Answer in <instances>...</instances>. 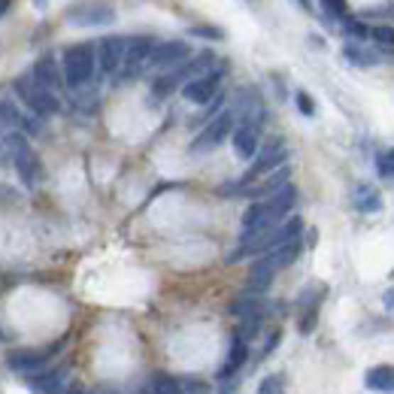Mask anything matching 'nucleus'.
I'll return each instance as SVG.
<instances>
[{"label":"nucleus","mask_w":394,"mask_h":394,"mask_svg":"<svg viewBox=\"0 0 394 394\" xmlns=\"http://www.w3.org/2000/svg\"><path fill=\"white\" fill-rule=\"evenodd\" d=\"M97 55L92 43H76L64 52V82L70 88H82L85 82H92L94 76Z\"/></svg>","instance_id":"obj_1"},{"label":"nucleus","mask_w":394,"mask_h":394,"mask_svg":"<svg viewBox=\"0 0 394 394\" xmlns=\"http://www.w3.org/2000/svg\"><path fill=\"white\" fill-rule=\"evenodd\" d=\"M16 92H18L21 100H25V106L40 119H49V116H55V112L61 109L55 92H49L43 82H37V76H21L16 82Z\"/></svg>","instance_id":"obj_2"},{"label":"nucleus","mask_w":394,"mask_h":394,"mask_svg":"<svg viewBox=\"0 0 394 394\" xmlns=\"http://www.w3.org/2000/svg\"><path fill=\"white\" fill-rule=\"evenodd\" d=\"M6 149H9V155H13V164H16V170L21 176V182L31 188L33 182H37V176H40L37 155H33L31 143L16 131V133H6Z\"/></svg>","instance_id":"obj_3"},{"label":"nucleus","mask_w":394,"mask_h":394,"mask_svg":"<svg viewBox=\"0 0 394 394\" xmlns=\"http://www.w3.org/2000/svg\"><path fill=\"white\" fill-rule=\"evenodd\" d=\"M234 131V112H221L219 119H212L209 125L197 133V140L191 143V152L195 155H204V152H212L216 146H221L228 140V133Z\"/></svg>","instance_id":"obj_4"},{"label":"nucleus","mask_w":394,"mask_h":394,"mask_svg":"<svg viewBox=\"0 0 394 394\" xmlns=\"http://www.w3.org/2000/svg\"><path fill=\"white\" fill-rule=\"evenodd\" d=\"M285 161V143L283 140H270V143H264V149L258 152V158H255V164L249 167V173L243 176V182H255L261 173H270L273 167H279Z\"/></svg>","instance_id":"obj_5"},{"label":"nucleus","mask_w":394,"mask_h":394,"mask_svg":"<svg viewBox=\"0 0 394 394\" xmlns=\"http://www.w3.org/2000/svg\"><path fill=\"white\" fill-rule=\"evenodd\" d=\"M191 55V46L185 40H167L161 46H155L152 58H149V67H158V70H167V67H179L185 64Z\"/></svg>","instance_id":"obj_6"},{"label":"nucleus","mask_w":394,"mask_h":394,"mask_svg":"<svg viewBox=\"0 0 394 394\" xmlns=\"http://www.w3.org/2000/svg\"><path fill=\"white\" fill-rule=\"evenodd\" d=\"M219 82H221V70H212L207 76L188 79L182 85V94L191 104H209V100H216V94H219Z\"/></svg>","instance_id":"obj_7"},{"label":"nucleus","mask_w":394,"mask_h":394,"mask_svg":"<svg viewBox=\"0 0 394 394\" xmlns=\"http://www.w3.org/2000/svg\"><path fill=\"white\" fill-rule=\"evenodd\" d=\"M116 18L109 6H73L70 13H67V21H73V25H82V28H100V25H109V21Z\"/></svg>","instance_id":"obj_8"},{"label":"nucleus","mask_w":394,"mask_h":394,"mask_svg":"<svg viewBox=\"0 0 394 394\" xmlns=\"http://www.w3.org/2000/svg\"><path fill=\"white\" fill-rule=\"evenodd\" d=\"M125 52H128V40L106 37L104 43H100V55H97L100 70H104V73H116L119 67L125 64Z\"/></svg>","instance_id":"obj_9"},{"label":"nucleus","mask_w":394,"mask_h":394,"mask_svg":"<svg viewBox=\"0 0 394 394\" xmlns=\"http://www.w3.org/2000/svg\"><path fill=\"white\" fill-rule=\"evenodd\" d=\"M155 394H207L209 388L197 379H176V376H155L152 379Z\"/></svg>","instance_id":"obj_10"},{"label":"nucleus","mask_w":394,"mask_h":394,"mask_svg":"<svg viewBox=\"0 0 394 394\" xmlns=\"http://www.w3.org/2000/svg\"><path fill=\"white\" fill-rule=\"evenodd\" d=\"M152 52H155V40L152 37H133V40H128V52H125L128 73H137L143 64H149Z\"/></svg>","instance_id":"obj_11"},{"label":"nucleus","mask_w":394,"mask_h":394,"mask_svg":"<svg viewBox=\"0 0 394 394\" xmlns=\"http://www.w3.org/2000/svg\"><path fill=\"white\" fill-rule=\"evenodd\" d=\"M295 200H297L295 185H283V188L273 191V195H270V197L264 200V204H267V212H270V219H273V224H276V221H283L285 212H291Z\"/></svg>","instance_id":"obj_12"},{"label":"nucleus","mask_w":394,"mask_h":394,"mask_svg":"<svg viewBox=\"0 0 394 394\" xmlns=\"http://www.w3.org/2000/svg\"><path fill=\"white\" fill-rule=\"evenodd\" d=\"M234 152L249 161L252 155H258V125L243 121L240 128H234Z\"/></svg>","instance_id":"obj_13"},{"label":"nucleus","mask_w":394,"mask_h":394,"mask_svg":"<svg viewBox=\"0 0 394 394\" xmlns=\"http://www.w3.org/2000/svg\"><path fill=\"white\" fill-rule=\"evenodd\" d=\"M276 264H273V258L264 255L261 261H255L252 267V273H249V291H264L270 283H273V276H276Z\"/></svg>","instance_id":"obj_14"},{"label":"nucleus","mask_w":394,"mask_h":394,"mask_svg":"<svg viewBox=\"0 0 394 394\" xmlns=\"http://www.w3.org/2000/svg\"><path fill=\"white\" fill-rule=\"evenodd\" d=\"M33 76H37V82H43L49 92L61 88V82H64V76L58 73V64H55V58H49V55L33 64Z\"/></svg>","instance_id":"obj_15"},{"label":"nucleus","mask_w":394,"mask_h":394,"mask_svg":"<svg viewBox=\"0 0 394 394\" xmlns=\"http://www.w3.org/2000/svg\"><path fill=\"white\" fill-rule=\"evenodd\" d=\"M364 382H367L370 391L388 394V391H394V367H391V364H379V367H373V370H367Z\"/></svg>","instance_id":"obj_16"},{"label":"nucleus","mask_w":394,"mask_h":394,"mask_svg":"<svg viewBox=\"0 0 394 394\" xmlns=\"http://www.w3.org/2000/svg\"><path fill=\"white\" fill-rule=\"evenodd\" d=\"M246 358H249V346H246V340L243 336H234V343H231V355H228V364L221 367V379H228V376H234L236 370H240L243 364H246Z\"/></svg>","instance_id":"obj_17"},{"label":"nucleus","mask_w":394,"mask_h":394,"mask_svg":"<svg viewBox=\"0 0 394 394\" xmlns=\"http://www.w3.org/2000/svg\"><path fill=\"white\" fill-rule=\"evenodd\" d=\"M25 128V116L18 112L16 104H9V100H0V131L4 133H16Z\"/></svg>","instance_id":"obj_18"},{"label":"nucleus","mask_w":394,"mask_h":394,"mask_svg":"<svg viewBox=\"0 0 394 394\" xmlns=\"http://www.w3.org/2000/svg\"><path fill=\"white\" fill-rule=\"evenodd\" d=\"M55 352H58V346H49L46 352H18V355L9 358V367H13V370H33V367H40Z\"/></svg>","instance_id":"obj_19"},{"label":"nucleus","mask_w":394,"mask_h":394,"mask_svg":"<svg viewBox=\"0 0 394 394\" xmlns=\"http://www.w3.org/2000/svg\"><path fill=\"white\" fill-rule=\"evenodd\" d=\"M212 64H216V55H212V52H200L197 58H191L188 64H182V70H176V73L182 76V79H188V76L197 79V76H207Z\"/></svg>","instance_id":"obj_20"},{"label":"nucleus","mask_w":394,"mask_h":394,"mask_svg":"<svg viewBox=\"0 0 394 394\" xmlns=\"http://www.w3.org/2000/svg\"><path fill=\"white\" fill-rule=\"evenodd\" d=\"M379 207H382V197H379L376 188H370V185L355 188V209L358 212H379Z\"/></svg>","instance_id":"obj_21"},{"label":"nucleus","mask_w":394,"mask_h":394,"mask_svg":"<svg viewBox=\"0 0 394 394\" xmlns=\"http://www.w3.org/2000/svg\"><path fill=\"white\" fill-rule=\"evenodd\" d=\"M300 236L297 240H291V243H285V246H279V249H273V252H267L270 258H273V264L276 267H288V264H295L297 261V255H300Z\"/></svg>","instance_id":"obj_22"},{"label":"nucleus","mask_w":394,"mask_h":394,"mask_svg":"<svg viewBox=\"0 0 394 394\" xmlns=\"http://www.w3.org/2000/svg\"><path fill=\"white\" fill-rule=\"evenodd\" d=\"M288 179V167H283V170H276V173H270V179L267 182H261V185H255L249 195H255V197H264V195H273V191H279L283 185H288L285 182Z\"/></svg>","instance_id":"obj_23"},{"label":"nucleus","mask_w":394,"mask_h":394,"mask_svg":"<svg viewBox=\"0 0 394 394\" xmlns=\"http://www.w3.org/2000/svg\"><path fill=\"white\" fill-rule=\"evenodd\" d=\"M179 82H182V76L179 73H167V76H158L155 82H152V94L161 100V97H167V94H173L176 88H179Z\"/></svg>","instance_id":"obj_24"},{"label":"nucleus","mask_w":394,"mask_h":394,"mask_svg":"<svg viewBox=\"0 0 394 394\" xmlns=\"http://www.w3.org/2000/svg\"><path fill=\"white\" fill-rule=\"evenodd\" d=\"M31 385H37L40 391H46V394H67V391H64V385H61V373L37 376V379H31Z\"/></svg>","instance_id":"obj_25"},{"label":"nucleus","mask_w":394,"mask_h":394,"mask_svg":"<svg viewBox=\"0 0 394 394\" xmlns=\"http://www.w3.org/2000/svg\"><path fill=\"white\" fill-rule=\"evenodd\" d=\"M343 55H346V58L352 61V64H361V67H367V64H373V61H376V55H373V52H367V49H361V46H352V43L346 46Z\"/></svg>","instance_id":"obj_26"},{"label":"nucleus","mask_w":394,"mask_h":394,"mask_svg":"<svg viewBox=\"0 0 394 394\" xmlns=\"http://www.w3.org/2000/svg\"><path fill=\"white\" fill-rule=\"evenodd\" d=\"M376 173H379L382 179H391V176H394V149L382 152V155L376 158Z\"/></svg>","instance_id":"obj_27"},{"label":"nucleus","mask_w":394,"mask_h":394,"mask_svg":"<svg viewBox=\"0 0 394 394\" xmlns=\"http://www.w3.org/2000/svg\"><path fill=\"white\" fill-rule=\"evenodd\" d=\"M370 37H373L379 46H388V49H394V28H388V25H376L373 31H370Z\"/></svg>","instance_id":"obj_28"},{"label":"nucleus","mask_w":394,"mask_h":394,"mask_svg":"<svg viewBox=\"0 0 394 394\" xmlns=\"http://www.w3.org/2000/svg\"><path fill=\"white\" fill-rule=\"evenodd\" d=\"M258 391H261V394H279V391H283V376H267Z\"/></svg>","instance_id":"obj_29"},{"label":"nucleus","mask_w":394,"mask_h":394,"mask_svg":"<svg viewBox=\"0 0 394 394\" xmlns=\"http://www.w3.org/2000/svg\"><path fill=\"white\" fill-rule=\"evenodd\" d=\"M346 33H349V37H355V40H364V37H370V31L361 25V21H352V18L346 21Z\"/></svg>","instance_id":"obj_30"},{"label":"nucleus","mask_w":394,"mask_h":394,"mask_svg":"<svg viewBox=\"0 0 394 394\" xmlns=\"http://www.w3.org/2000/svg\"><path fill=\"white\" fill-rule=\"evenodd\" d=\"M297 109L303 112V116H315V104H312V97L307 92L297 94Z\"/></svg>","instance_id":"obj_31"},{"label":"nucleus","mask_w":394,"mask_h":394,"mask_svg":"<svg viewBox=\"0 0 394 394\" xmlns=\"http://www.w3.org/2000/svg\"><path fill=\"white\" fill-rule=\"evenodd\" d=\"M191 33H195V37H209V40H221L224 37L221 28H195Z\"/></svg>","instance_id":"obj_32"},{"label":"nucleus","mask_w":394,"mask_h":394,"mask_svg":"<svg viewBox=\"0 0 394 394\" xmlns=\"http://www.w3.org/2000/svg\"><path fill=\"white\" fill-rule=\"evenodd\" d=\"M324 9L331 16H346V0H324Z\"/></svg>","instance_id":"obj_33"},{"label":"nucleus","mask_w":394,"mask_h":394,"mask_svg":"<svg viewBox=\"0 0 394 394\" xmlns=\"http://www.w3.org/2000/svg\"><path fill=\"white\" fill-rule=\"evenodd\" d=\"M382 303H385V310L394 312V288H388L385 295H382Z\"/></svg>","instance_id":"obj_34"},{"label":"nucleus","mask_w":394,"mask_h":394,"mask_svg":"<svg viewBox=\"0 0 394 394\" xmlns=\"http://www.w3.org/2000/svg\"><path fill=\"white\" fill-rule=\"evenodd\" d=\"M9 4H13V0H0V18L6 16V9H9Z\"/></svg>","instance_id":"obj_35"},{"label":"nucleus","mask_w":394,"mask_h":394,"mask_svg":"<svg viewBox=\"0 0 394 394\" xmlns=\"http://www.w3.org/2000/svg\"><path fill=\"white\" fill-rule=\"evenodd\" d=\"M0 161H6V155H4V149H0Z\"/></svg>","instance_id":"obj_36"},{"label":"nucleus","mask_w":394,"mask_h":394,"mask_svg":"<svg viewBox=\"0 0 394 394\" xmlns=\"http://www.w3.org/2000/svg\"><path fill=\"white\" fill-rule=\"evenodd\" d=\"M0 340H4V334H0Z\"/></svg>","instance_id":"obj_37"}]
</instances>
